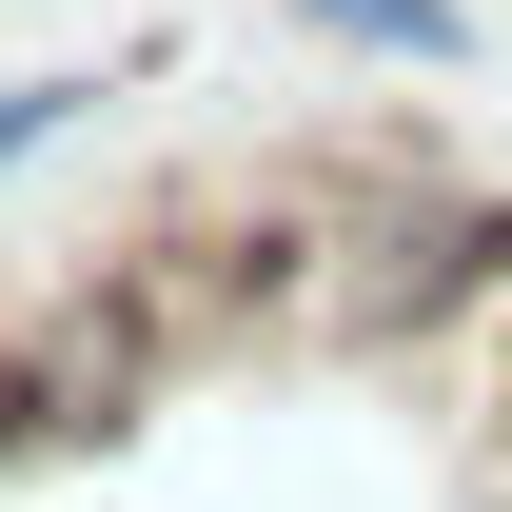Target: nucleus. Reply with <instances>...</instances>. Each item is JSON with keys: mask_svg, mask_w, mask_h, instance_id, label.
I'll use <instances>...</instances> for the list:
<instances>
[{"mask_svg": "<svg viewBox=\"0 0 512 512\" xmlns=\"http://www.w3.org/2000/svg\"><path fill=\"white\" fill-rule=\"evenodd\" d=\"M40 119H60V79H0V158H20V138H40Z\"/></svg>", "mask_w": 512, "mask_h": 512, "instance_id": "nucleus-2", "label": "nucleus"}, {"mask_svg": "<svg viewBox=\"0 0 512 512\" xmlns=\"http://www.w3.org/2000/svg\"><path fill=\"white\" fill-rule=\"evenodd\" d=\"M316 40H355V60H473V20L453 0H296Z\"/></svg>", "mask_w": 512, "mask_h": 512, "instance_id": "nucleus-1", "label": "nucleus"}]
</instances>
